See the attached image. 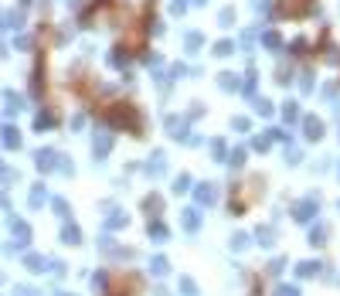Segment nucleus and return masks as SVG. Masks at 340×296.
Here are the masks:
<instances>
[{
	"instance_id": "obj_4",
	"label": "nucleus",
	"mask_w": 340,
	"mask_h": 296,
	"mask_svg": "<svg viewBox=\"0 0 340 296\" xmlns=\"http://www.w3.org/2000/svg\"><path fill=\"white\" fill-rule=\"evenodd\" d=\"M317 269H320V262H299V266H296V276H299V279H310V276H317Z\"/></svg>"
},
{
	"instance_id": "obj_10",
	"label": "nucleus",
	"mask_w": 340,
	"mask_h": 296,
	"mask_svg": "<svg viewBox=\"0 0 340 296\" xmlns=\"http://www.w3.org/2000/svg\"><path fill=\"white\" fill-rule=\"evenodd\" d=\"M61 239H68V242H72V245H75V242H79V228H75V225L61 228Z\"/></svg>"
},
{
	"instance_id": "obj_18",
	"label": "nucleus",
	"mask_w": 340,
	"mask_h": 296,
	"mask_svg": "<svg viewBox=\"0 0 340 296\" xmlns=\"http://www.w3.org/2000/svg\"><path fill=\"white\" fill-rule=\"evenodd\" d=\"M221 85H225V89H238V82H235V75H221Z\"/></svg>"
},
{
	"instance_id": "obj_1",
	"label": "nucleus",
	"mask_w": 340,
	"mask_h": 296,
	"mask_svg": "<svg viewBox=\"0 0 340 296\" xmlns=\"http://www.w3.org/2000/svg\"><path fill=\"white\" fill-rule=\"evenodd\" d=\"M293 211H296V221H310V218L317 215V201H299Z\"/></svg>"
},
{
	"instance_id": "obj_15",
	"label": "nucleus",
	"mask_w": 340,
	"mask_h": 296,
	"mask_svg": "<svg viewBox=\"0 0 340 296\" xmlns=\"http://www.w3.org/2000/svg\"><path fill=\"white\" fill-rule=\"evenodd\" d=\"M259 242L262 245H272V228H259Z\"/></svg>"
},
{
	"instance_id": "obj_16",
	"label": "nucleus",
	"mask_w": 340,
	"mask_h": 296,
	"mask_svg": "<svg viewBox=\"0 0 340 296\" xmlns=\"http://www.w3.org/2000/svg\"><path fill=\"white\" fill-rule=\"evenodd\" d=\"M276 296H299V289H296V286H279Z\"/></svg>"
},
{
	"instance_id": "obj_11",
	"label": "nucleus",
	"mask_w": 340,
	"mask_h": 296,
	"mask_svg": "<svg viewBox=\"0 0 340 296\" xmlns=\"http://www.w3.org/2000/svg\"><path fill=\"white\" fill-rule=\"evenodd\" d=\"M323 239H327L323 228H313V232H310V245H323Z\"/></svg>"
},
{
	"instance_id": "obj_13",
	"label": "nucleus",
	"mask_w": 340,
	"mask_h": 296,
	"mask_svg": "<svg viewBox=\"0 0 340 296\" xmlns=\"http://www.w3.org/2000/svg\"><path fill=\"white\" fill-rule=\"evenodd\" d=\"M283 116H286V119H289V123H293L296 116H299V109H296V103H286V109H283Z\"/></svg>"
},
{
	"instance_id": "obj_3",
	"label": "nucleus",
	"mask_w": 340,
	"mask_h": 296,
	"mask_svg": "<svg viewBox=\"0 0 340 296\" xmlns=\"http://www.w3.org/2000/svg\"><path fill=\"white\" fill-rule=\"evenodd\" d=\"M215 198H218V191L211 184H201V187H197V201H201V205H215Z\"/></svg>"
},
{
	"instance_id": "obj_21",
	"label": "nucleus",
	"mask_w": 340,
	"mask_h": 296,
	"mask_svg": "<svg viewBox=\"0 0 340 296\" xmlns=\"http://www.w3.org/2000/svg\"><path fill=\"white\" fill-rule=\"evenodd\" d=\"M197 45H204L201 35H191V38H187V48H197Z\"/></svg>"
},
{
	"instance_id": "obj_14",
	"label": "nucleus",
	"mask_w": 340,
	"mask_h": 296,
	"mask_svg": "<svg viewBox=\"0 0 340 296\" xmlns=\"http://www.w3.org/2000/svg\"><path fill=\"white\" fill-rule=\"evenodd\" d=\"M45 187H38V191H31V205H45Z\"/></svg>"
},
{
	"instance_id": "obj_17",
	"label": "nucleus",
	"mask_w": 340,
	"mask_h": 296,
	"mask_svg": "<svg viewBox=\"0 0 340 296\" xmlns=\"http://www.w3.org/2000/svg\"><path fill=\"white\" fill-rule=\"evenodd\" d=\"M245 245H249V235H235L231 239V249H245Z\"/></svg>"
},
{
	"instance_id": "obj_22",
	"label": "nucleus",
	"mask_w": 340,
	"mask_h": 296,
	"mask_svg": "<svg viewBox=\"0 0 340 296\" xmlns=\"http://www.w3.org/2000/svg\"><path fill=\"white\" fill-rule=\"evenodd\" d=\"M283 269H286V259H276V262H272V269H269V273H283Z\"/></svg>"
},
{
	"instance_id": "obj_25",
	"label": "nucleus",
	"mask_w": 340,
	"mask_h": 296,
	"mask_svg": "<svg viewBox=\"0 0 340 296\" xmlns=\"http://www.w3.org/2000/svg\"><path fill=\"white\" fill-rule=\"evenodd\" d=\"M61 296H68V293H61Z\"/></svg>"
},
{
	"instance_id": "obj_23",
	"label": "nucleus",
	"mask_w": 340,
	"mask_h": 296,
	"mask_svg": "<svg viewBox=\"0 0 340 296\" xmlns=\"http://www.w3.org/2000/svg\"><path fill=\"white\" fill-rule=\"evenodd\" d=\"M17 296H34V289L31 286H17Z\"/></svg>"
},
{
	"instance_id": "obj_24",
	"label": "nucleus",
	"mask_w": 340,
	"mask_h": 296,
	"mask_svg": "<svg viewBox=\"0 0 340 296\" xmlns=\"http://www.w3.org/2000/svg\"><path fill=\"white\" fill-rule=\"evenodd\" d=\"M252 4H255L259 11H262V7H269V0H252Z\"/></svg>"
},
{
	"instance_id": "obj_19",
	"label": "nucleus",
	"mask_w": 340,
	"mask_h": 296,
	"mask_svg": "<svg viewBox=\"0 0 340 296\" xmlns=\"http://www.w3.org/2000/svg\"><path fill=\"white\" fill-rule=\"evenodd\" d=\"M255 109H259V113H262V116H269V113H272V106H269V103H265V99H259V103H255Z\"/></svg>"
},
{
	"instance_id": "obj_20",
	"label": "nucleus",
	"mask_w": 340,
	"mask_h": 296,
	"mask_svg": "<svg viewBox=\"0 0 340 296\" xmlns=\"http://www.w3.org/2000/svg\"><path fill=\"white\" fill-rule=\"evenodd\" d=\"M265 45H269V48H279V35H272V31H269V35H265Z\"/></svg>"
},
{
	"instance_id": "obj_7",
	"label": "nucleus",
	"mask_w": 340,
	"mask_h": 296,
	"mask_svg": "<svg viewBox=\"0 0 340 296\" xmlns=\"http://www.w3.org/2000/svg\"><path fill=\"white\" fill-rule=\"evenodd\" d=\"M4 143H7V147H21V137H17V129H4Z\"/></svg>"
},
{
	"instance_id": "obj_12",
	"label": "nucleus",
	"mask_w": 340,
	"mask_h": 296,
	"mask_svg": "<svg viewBox=\"0 0 340 296\" xmlns=\"http://www.w3.org/2000/svg\"><path fill=\"white\" fill-rule=\"evenodd\" d=\"M181 293L184 296H197V286H194L191 279H181Z\"/></svg>"
},
{
	"instance_id": "obj_5",
	"label": "nucleus",
	"mask_w": 340,
	"mask_h": 296,
	"mask_svg": "<svg viewBox=\"0 0 340 296\" xmlns=\"http://www.w3.org/2000/svg\"><path fill=\"white\" fill-rule=\"evenodd\" d=\"M197 225H201L197 211H184V228H187V232H197Z\"/></svg>"
},
{
	"instance_id": "obj_2",
	"label": "nucleus",
	"mask_w": 340,
	"mask_h": 296,
	"mask_svg": "<svg viewBox=\"0 0 340 296\" xmlns=\"http://www.w3.org/2000/svg\"><path fill=\"white\" fill-rule=\"evenodd\" d=\"M303 129H306V137H310V140H320V137H323V123H320L317 116H306Z\"/></svg>"
},
{
	"instance_id": "obj_9",
	"label": "nucleus",
	"mask_w": 340,
	"mask_h": 296,
	"mask_svg": "<svg viewBox=\"0 0 340 296\" xmlns=\"http://www.w3.org/2000/svg\"><path fill=\"white\" fill-rule=\"evenodd\" d=\"M27 266H31V273H45V259L41 255H27Z\"/></svg>"
},
{
	"instance_id": "obj_8",
	"label": "nucleus",
	"mask_w": 340,
	"mask_h": 296,
	"mask_svg": "<svg viewBox=\"0 0 340 296\" xmlns=\"http://www.w3.org/2000/svg\"><path fill=\"white\" fill-rule=\"evenodd\" d=\"M51 157H55L51 150H41V153H38V167H41V171H48V167H51Z\"/></svg>"
},
{
	"instance_id": "obj_6",
	"label": "nucleus",
	"mask_w": 340,
	"mask_h": 296,
	"mask_svg": "<svg viewBox=\"0 0 340 296\" xmlns=\"http://www.w3.org/2000/svg\"><path fill=\"white\" fill-rule=\"evenodd\" d=\"M150 273H153V276H163V273H167V259H163V255H157V259L150 262Z\"/></svg>"
}]
</instances>
